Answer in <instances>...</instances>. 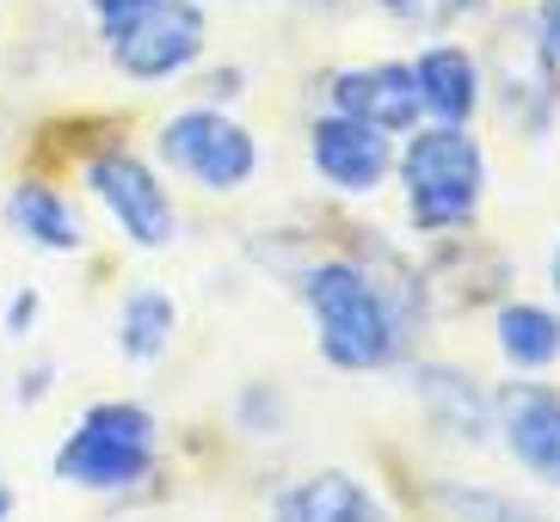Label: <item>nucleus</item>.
Masks as SVG:
<instances>
[{
  "label": "nucleus",
  "instance_id": "obj_7",
  "mask_svg": "<svg viewBox=\"0 0 560 522\" xmlns=\"http://www.w3.org/2000/svg\"><path fill=\"white\" fill-rule=\"evenodd\" d=\"M493 442L517 474L560 491V388L542 376H511L493 388Z\"/></svg>",
  "mask_w": 560,
  "mask_h": 522
},
{
  "label": "nucleus",
  "instance_id": "obj_8",
  "mask_svg": "<svg viewBox=\"0 0 560 522\" xmlns=\"http://www.w3.org/2000/svg\"><path fill=\"white\" fill-rule=\"evenodd\" d=\"M308 166L339 197H376L395 179V135L370 130L346 111H320L308 123Z\"/></svg>",
  "mask_w": 560,
  "mask_h": 522
},
{
  "label": "nucleus",
  "instance_id": "obj_3",
  "mask_svg": "<svg viewBox=\"0 0 560 522\" xmlns=\"http://www.w3.org/2000/svg\"><path fill=\"white\" fill-rule=\"evenodd\" d=\"M395 179L407 191V222L425 240L468 234L487 197V154L468 130L456 123H431L412 130L407 147H395Z\"/></svg>",
  "mask_w": 560,
  "mask_h": 522
},
{
  "label": "nucleus",
  "instance_id": "obj_2",
  "mask_svg": "<svg viewBox=\"0 0 560 522\" xmlns=\"http://www.w3.org/2000/svg\"><path fill=\"white\" fill-rule=\"evenodd\" d=\"M50 474L74 491L130 505L161 479V418L142 400H93L50 455Z\"/></svg>",
  "mask_w": 560,
  "mask_h": 522
},
{
  "label": "nucleus",
  "instance_id": "obj_13",
  "mask_svg": "<svg viewBox=\"0 0 560 522\" xmlns=\"http://www.w3.org/2000/svg\"><path fill=\"white\" fill-rule=\"evenodd\" d=\"M0 215H7L13 240L37 246V252H81L86 246V222L74 210V197L56 191L50 179H19L7 191V210Z\"/></svg>",
  "mask_w": 560,
  "mask_h": 522
},
{
  "label": "nucleus",
  "instance_id": "obj_24",
  "mask_svg": "<svg viewBox=\"0 0 560 522\" xmlns=\"http://www.w3.org/2000/svg\"><path fill=\"white\" fill-rule=\"evenodd\" d=\"M382 13H395V19H419V0H376Z\"/></svg>",
  "mask_w": 560,
  "mask_h": 522
},
{
  "label": "nucleus",
  "instance_id": "obj_1",
  "mask_svg": "<svg viewBox=\"0 0 560 522\" xmlns=\"http://www.w3.org/2000/svg\"><path fill=\"white\" fill-rule=\"evenodd\" d=\"M296 295L308 308L314 351L339 376H382V369L407 363V327L388 308V295L376 289V277L363 271L358 252L308 259L296 271Z\"/></svg>",
  "mask_w": 560,
  "mask_h": 522
},
{
  "label": "nucleus",
  "instance_id": "obj_9",
  "mask_svg": "<svg viewBox=\"0 0 560 522\" xmlns=\"http://www.w3.org/2000/svg\"><path fill=\"white\" fill-rule=\"evenodd\" d=\"M271 522H395V505L351 467H314L290 479L265 510Z\"/></svg>",
  "mask_w": 560,
  "mask_h": 522
},
{
  "label": "nucleus",
  "instance_id": "obj_6",
  "mask_svg": "<svg viewBox=\"0 0 560 522\" xmlns=\"http://www.w3.org/2000/svg\"><path fill=\"white\" fill-rule=\"evenodd\" d=\"M203 37H210V19H203L198 0H154L149 13H136L130 25H117L105 44H112V62L124 81L161 86L198 62Z\"/></svg>",
  "mask_w": 560,
  "mask_h": 522
},
{
  "label": "nucleus",
  "instance_id": "obj_19",
  "mask_svg": "<svg viewBox=\"0 0 560 522\" xmlns=\"http://www.w3.org/2000/svg\"><path fill=\"white\" fill-rule=\"evenodd\" d=\"M56 381H62V369H56V363H25V369H19V381H13V400L32 412V406H44V400L56 393Z\"/></svg>",
  "mask_w": 560,
  "mask_h": 522
},
{
  "label": "nucleus",
  "instance_id": "obj_20",
  "mask_svg": "<svg viewBox=\"0 0 560 522\" xmlns=\"http://www.w3.org/2000/svg\"><path fill=\"white\" fill-rule=\"evenodd\" d=\"M86 7H93V13H100V32L112 37L117 25H130L136 13H149L154 0H86Z\"/></svg>",
  "mask_w": 560,
  "mask_h": 522
},
{
  "label": "nucleus",
  "instance_id": "obj_22",
  "mask_svg": "<svg viewBox=\"0 0 560 522\" xmlns=\"http://www.w3.org/2000/svg\"><path fill=\"white\" fill-rule=\"evenodd\" d=\"M222 93H241V68H215V74H210V98H222Z\"/></svg>",
  "mask_w": 560,
  "mask_h": 522
},
{
  "label": "nucleus",
  "instance_id": "obj_23",
  "mask_svg": "<svg viewBox=\"0 0 560 522\" xmlns=\"http://www.w3.org/2000/svg\"><path fill=\"white\" fill-rule=\"evenodd\" d=\"M19 517V491H13V479L0 474V522H13Z\"/></svg>",
  "mask_w": 560,
  "mask_h": 522
},
{
  "label": "nucleus",
  "instance_id": "obj_10",
  "mask_svg": "<svg viewBox=\"0 0 560 522\" xmlns=\"http://www.w3.org/2000/svg\"><path fill=\"white\" fill-rule=\"evenodd\" d=\"M407 388L419 400V412L450 442H468V449L493 442V388H480L468 369H456V363H412Z\"/></svg>",
  "mask_w": 560,
  "mask_h": 522
},
{
  "label": "nucleus",
  "instance_id": "obj_16",
  "mask_svg": "<svg viewBox=\"0 0 560 522\" xmlns=\"http://www.w3.org/2000/svg\"><path fill=\"white\" fill-rule=\"evenodd\" d=\"M173 332H179V301L154 283L130 289L117 301V351L124 363H161L173 351Z\"/></svg>",
  "mask_w": 560,
  "mask_h": 522
},
{
  "label": "nucleus",
  "instance_id": "obj_15",
  "mask_svg": "<svg viewBox=\"0 0 560 522\" xmlns=\"http://www.w3.org/2000/svg\"><path fill=\"white\" fill-rule=\"evenodd\" d=\"M425 510L438 522H555L542 505H529L517 491H499V486H480V479H431L425 486Z\"/></svg>",
  "mask_w": 560,
  "mask_h": 522
},
{
  "label": "nucleus",
  "instance_id": "obj_11",
  "mask_svg": "<svg viewBox=\"0 0 560 522\" xmlns=\"http://www.w3.org/2000/svg\"><path fill=\"white\" fill-rule=\"evenodd\" d=\"M332 111L358 117L382 135H412L419 130V86H412L407 62H370V68H346L332 74Z\"/></svg>",
  "mask_w": 560,
  "mask_h": 522
},
{
  "label": "nucleus",
  "instance_id": "obj_25",
  "mask_svg": "<svg viewBox=\"0 0 560 522\" xmlns=\"http://www.w3.org/2000/svg\"><path fill=\"white\" fill-rule=\"evenodd\" d=\"M548 289H555V301H560V240H555V252H548Z\"/></svg>",
  "mask_w": 560,
  "mask_h": 522
},
{
  "label": "nucleus",
  "instance_id": "obj_4",
  "mask_svg": "<svg viewBox=\"0 0 560 522\" xmlns=\"http://www.w3.org/2000/svg\"><path fill=\"white\" fill-rule=\"evenodd\" d=\"M154 154H161L166 173L203 185V191L229 197L247 191L253 173H259V142L241 117H229L222 105H191V111H173L154 135Z\"/></svg>",
  "mask_w": 560,
  "mask_h": 522
},
{
  "label": "nucleus",
  "instance_id": "obj_12",
  "mask_svg": "<svg viewBox=\"0 0 560 522\" xmlns=\"http://www.w3.org/2000/svg\"><path fill=\"white\" fill-rule=\"evenodd\" d=\"M407 68H412V86H419V111H425L431 123H456V130L475 123L480 93H487L480 56H468L462 44H425Z\"/></svg>",
  "mask_w": 560,
  "mask_h": 522
},
{
  "label": "nucleus",
  "instance_id": "obj_5",
  "mask_svg": "<svg viewBox=\"0 0 560 522\" xmlns=\"http://www.w3.org/2000/svg\"><path fill=\"white\" fill-rule=\"evenodd\" d=\"M86 191H93V203L112 215V228L130 246H142V252H161V246L179 240V203H173V191L161 185V173H154L142 154H130V147L93 154V161H86Z\"/></svg>",
  "mask_w": 560,
  "mask_h": 522
},
{
  "label": "nucleus",
  "instance_id": "obj_14",
  "mask_svg": "<svg viewBox=\"0 0 560 522\" xmlns=\"http://www.w3.org/2000/svg\"><path fill=\"white\" fill-rule=\"evenodd\" d=\"M493 344L505 369L548 376V369H560V308H548V301H499Z\"/></svg>",
  "mask_w": 560,
  "mask_h": 522
},
{
  "label": "nucleus",
  "instance_id": "obj_21",
  "mask_svg": "<svg viewBox=\"0 0 560 522\" xmlns=\"http://www.w3.org/2000/svg\"><path fill=\"white\" fill-rule=\"evenodd\" d=\"M536 37H542V49L555 56V68H560V0H536Z\"/></svg>",
  "mask_w": 560,
  "mask_h": 522
},
{
  "label": "nucleus",
  "instance_id": "obj_17",
  "mask_svg": "<svg viewBox=\"0 0 560 522\" xmlns=\"http://www.w3.org/2000/svg\"><path fill=\"white\" fill-rule=\"evenodd\" d=\"M283 418H290V400L271 381H253V388L234 393V425H241V437H283Z\"/></svg>",
  "mask_w": 560,
  "mask_h": 522
},
{
  "label": "nucleus",
  "instance_id": "obj_18",
  "mask_svg": "<svg viewBox=\"0 0 560 522\" xmlns=\"http://www.w3.org/2000/svg\"><path fill=\"white\" fill-rule=\"evenodd\" d=\"M37 320H44V289H37V283L7 295V339H32Z\"/></svg>",
  "mask_w": 560,
  "mask_h": 522
}]
</instances>
